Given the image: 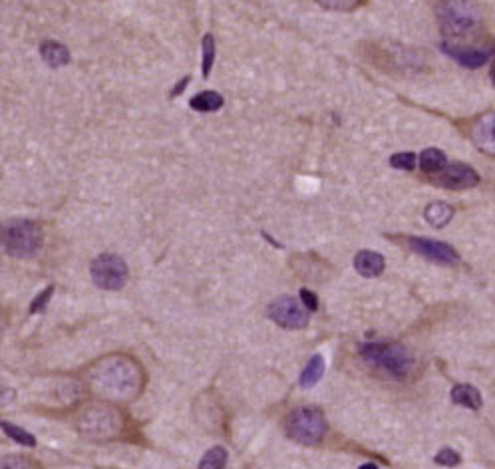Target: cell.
<instances>
[{
	"instance_id": "6da1fadb",
	"label": "cell",
	"mask_w": 495,
	"mask_h": 469,
	"mask_svg": "<svg viewBox=\"0 0 495 469\" xmlns=\"http://www.w3.org/2000/svg\"><path fill=\"white\" fill-rule=\"evenodd\" d=\"M438 18L449 38L473 36L482 28V10L473 0H442Z\"/></svg>"
},
{
	"instance_id": "7a4b0ae2",
	"label": "cell",
	"mask_w": 495,
	"mask_h": 469,
	"mask_svg": "<svg viewBox=\"0 0 495 469\" xmlns=\"http://www.w3.org/2000/svg\"><path fill=\"white\" fill-rule=\"evenodd\" d=\"M92 382L98 390H104L106 396H120L125 398L137 390L139 372L130 360H106L96 368Z\"/></svg>"
},
{
	"instance_id": "3957f363",
	"label": "cell",
	"mask_w": 495,
	"mask_h": 469,
	"mask_svg": "<svg viewBox=\"0 0 495 469\" xmlns=\"http://www.w3.org/2000/svg\"><path fill=\"white\" fill-rule=\"evenodd\" d=\"M2 247L16 259H30L42 247V229L30 219H13L2 227Z\"/></svg>"
},
{
	"instance_id": "277c9868",
	"label": "cell",
	"mask_w": 495,
	"mask_h": 469,
	"mask_svg": "<svg viewBox=\"0 0 495 469\" xmlns=\"http://www.w3.org/2000/svg\"><path fill=\"white\" fill-rule=\"evenodd\" d=\"M360 354L368 364L382 368L394 378H404L414 368V356L402 344H364Z\"/></svg>"
},
{
	"instance_id": "5b68a950",
	"label": "cell",
	"mask_w": 495,
	"mask_h": 469,
	"mask_svg": "<svg viewBox=\"0 0 495 469\" xmlns=\"http://www.w3.org/2000/svg\"><path fill=\"white\" fill-rule=\"evenodd\" d=\"M286 435L295 440L297 444L314 445L324 440L326 435V420L319 410L314 407H297L288 414L285 421Z\"/></svg>"
},
{
	"instance_id": "8992f818",
	"label": "cell",
	"mask_w": 495,
	"mask_h": 469,
	"mask_svg": "<svg viewBox=\"0 0 495 469\" xmlns=\"http://www.w3.org/2000/svg\"><path fill=\"white\" fill-rule=\"evenodd\" d=\"M92 281L96 283V286L104 288V290H120L124 288L127 283V265L122 257L113 255V253H104L94 259L92 267Z\"/></svg>"
},
{
	"instance_id": "52a82bcc",
	"label": "cell",
	"mask_w": 495,
	"mask_h": 469,
	"mask_svg": "<svg viewBox=\"0 0 495 469\" xmlns=\"http://www.w3.org/2000/svg\"><path fill=\"white\" fill-rule=\"evenodd\" d=\"M309 312L297 298L281 297L269 307V318L286 330H300L309 324Z\"/></svg>"
},
{
	"instance_id": "ba28073f",
	"label": "cell",
	"mask_w": 495,
	"mask_h": 469,
	"mask_svg": "<svg viewBox=\"0 0 495 469\" xmlns=\"http://www.w3.org/2000/svg\"><path fill=\"white\" fill-rule=\"evenodd\" d=\"M410 248L414 253H418L428 260H433L438 265H456L459 260V255L456 248L442 241H433V239H424V237H412L408 239Z\"/></svg>"
},
{
	"instance_id": "9c48e42d",
	"label": "cell",
	"mask_w": 495,
	"mask_h": 469,
	"mask_svg": "<svg viewBox=\"0 0 495 469\" xmlns=\"http://www.w3.org/2000/svg\"><path fill=\"white\" fill-rule=\"evenodd\" d=\"M433 181L446 189H470L480 183V175L466 163H449L446 169L433 175Z\"/></svg>"
},
{
	"instance_id": "30bf717a",
	"label": "cell",
	"mask_w": 495,
	"mask_h": 469,
	"mask_svg": "<svg viewBox=\"0 0 495 469\" xmlns=\"http://www.w3.org/2000/svg\"><path fill=\"white\" fill-rule=\"evenodd\" d=\"M471 141L480 151L495 158V113H485L471 125Z\"/></svg>"
},
{
	"instance_id": "8fae6325",
	"label": "cell",
	"mask_w": 495,
	"mask_h": 469,
	"mask_svg": "<svg viewBox=\"0 0 495 469\" xmlns=\"http://www.w3.org/2000/svg\"><path fill=\"white\" fill-rule=\"evenodd\" d=\"M444 48V52H446L449 58H454L456 62H459L461 66H466V68H480V66H483V64L489 60V56L494 54V50L491 48H473V46H468V48H463V46H458V44H452V46H447V44H444L442 46Z\"/></svg>"
},
{
	"instance_id": "7c38bea8",
	"label": "cell",
	"mask_w": 495,
	"mask_h": 469,
	"mask_svg": "<svg viewBox=\"0 0 495 469\" xmlns=\"http://www.w3.org/2000/svg\"><path fill=\"white\" fill-rule=\"evenodd\" d=\"M386 267V260L380 253H374V251H360L358 255L354 257V269L366 276V279H372V276H378L380 272L384 271Z\"/></svg>"
},
{
	"instance_id": "4fadbf2b",
	"label": "cell",
	"mask_w": 495,
	"mask_h": 469,
	"mask_svg": "<svg viewBox=\"0 0 495 469\" xmlns=\"http://www.w3.org/2000/svg\"><path fill=\"white\" fill-rule=\"evenodd\" d=\"M452 402L458 404V406L468 407V410H473V412L483 406L480 390L470 386V384H458V386H454V390H452Z\"/></svg>"
},
{
	"instance_id": "5bb4252c",
	"label": "cell",
	"mask_w": 495,
	"mask_h": 469,
	"mask_svg": "<svg viewBox=\"0 0 495 469\" xmlns=\"http://www.w3.org/2000/svg\"><path fill=\"white\" fill-rule=\"evenodd\" d=\"M40 56L42 60L52 66V68H60L70 62V52L60 42H42L40 44Z\"/></svg>"
},
{
	"instance_id": "9a60e30c",
	"label": "cell",
	"mask_w": 495,
	"mask_h": 469,
	"mask_svg": "<svg viewBox=\"0 0 495 469\" xmlns=\"http://www.w3.org/2000/svg\"><path fill=\"white\" fill-rule=\"evenodd\" d=\"M424 217H426V221L430 223L432 227L442 229V227H446L447 223L452 221L454 209H452L447 203H444V201H433V203H430V205L424 209Z\"/></svg>"
},
{
	"instance_id": "2e32d148",
	"label": "cell",
	"mask_w": 495,
	"mask_h": 469,
	"mask_svg": "<svg viewBox=\"0 0 495 469\" xmlns=\"http://www.w3.org/2000/svg\"><path fill=\"white\" fill-rule=\"evenodd\" d=\"M420 167L424 173H440L447 167V158L442 149H424L420 153Z\"/></svg>"
},
{
	"instance_id": "e0dca14e",
	"label": "cell",
	"mask_w": 495,
	"mask_h": 469,
	"mask_svg": "<svg viewBox=\"0 0 495 469\" xmlns=\"http://www.w3.org/2000/svg\"><path fill=\"white\" fill-rule=\"evenodd\" d=\"M322 374H324V358H322L321 354H314L307 362V368L300 374V386L302 388H312L314 384H319Z\"/></svg>"
},
{
	"instance_id": "ac0fdd59",
	"label": "cell",
	"mask_w": 495,
	"mask_h": 469,
	"mask_svg": "<svg viewBox=\"0 0 495 469\" xmlns=\"http://www.w3.org/2000/svg\"><path fill=\"white\" fill-rule=\"evenodd\" d=\"M191 108L195 111H217L223 108V96L217 92L205 90L197 94L195 98H191Z\"/></svg>"
},
{
	"instance_id": "d6986e66",
	"label": "cell",
	"mask_w": 495,
	"mask_h": 469,
	"mask_svg": "<svg viewBox=\"0 0 495 469\" xmlns=\"http://www.w3.org/2000/svg\"><path fill=\"white\" fill-rule=\"evenodd\" d=\"M227 463V451L223 447H211L205 456L201 457L199 469H223Z\"/></svg>"
},
{
	"instance_id": "ffe728a7",
	"label": "cell",
	"mask_w": 495,
	"mask_h": 469,
	"mask_svg": "<svg viewBox=\"0 0 495 469\" xmlns=\"http://www.w3.org/2000/svg\"><path fill=\"white\" fill-rule=\"evenodd\" d=\"M0 426H2V432L6 433L8 438H13L14 442H18V444L22 445H28V447H34V445H36V438H34L32 433L26 432V430H22V428L14 426V424H11V421H2Z\"/></svg>"
},
{
	"instance_id": "44dd1931",
	"label": "cell",
	"mask_w": 495,
	"mask_h": 469,
	"mask_svg": "<svg viewBox=\"0 0 495 469\" xmlns=\"http://www.w3.org/2000/svg\"><path fill=\"white\" fill-rule=\"evenodd\" d=\"M322 8L326 10H336V13H352L356 10L362 0H316Z\"/></svg>"
},
{
	"instance_id": "7402d4cb",
	"label": "cell",
	"mask_w": 495,
	"mask_h": 469,
	"mask_svg": "<svg viewBox=\"0 0 495 469\" xmlns=\"http://www.w3.org/2000/svg\"><path fill=\"white\" fill-rule=\"evenodd\" d=\"M213 60H215V38L211 34H205L203 38V78H209Z\"/></svg>"
},
{
	"instance_id": "603a6c76",
	"label": "cell",
	"mask_w": 495,
	"mask_h": 469,
	"mask_svg": "<svg viewBox=\"0 0 495 469\" xmlns=\"http://www.w3.org/2000/svg\"><path fill=\"white\" fill-rule=\"evenodd\" d=\"M390 165L396 167V169H404V172H412L416 167V153L412 151H404V153H396L392 155Z\"/></svg>"
},
{
	"instance_id": "cb8c5ba5",
	"label": "cell",
	"mask_w": 495,
	"mask_h": 469,
	"mask_svg": "<svg viewBox=\"0 0 495 469\" xmlns=\"http://www.w3.org/2000/svg\"><path fill=\"white\" fill-rule=\"evenodd\" d=\"M435 463L444 465V468H456L461 463V457H459L458 451L449 449V447H444L435 454Z\"/></svg>"
},
{
	"instance_id": "d4e9b609",
	"label": "cell",
	"mask_w": 495,
	"mask_h": 469,
	"mask_svg": "<svg viewBox=\"0 0 495 469\" xmlns=\"http://www.w3.org/2000/svg\"><path fill=\"white\" fill-rule=\"evenodd\" d=\"M52 295H54V286H46V288L32 300V304H30V314H36V312H42V310L46 309V304L50 302Z\"/></svg>"
},
{
	"instance_id": "484cf974",
	"label": "cell",
	"mask_w": 495,
	"mask_h": 469,
	"mask_svg": "<svg viewBox=\"0 0 495 469\" xmlns=\"http://www.w3.org/2000/svg\"><path fill=\"white\" fill-rule=\"evenodd\" d=\"M2 469H34V465L26 457H6L2 461Z\"/></svg>"
},
{
	"instance_id": "4316f807",
	"label": "cell",
	"mask_w": 495,
	"mask_h": 469,
	"mask_svg": "<svg viewBox=\"0 0 495 469\" xmlns=\"http://www.w3.org/2000/svg\"><path fill=\"white\" fill-rule=\"evenodd\" d=\"M300 298H302V304H305V307H307L310 312L319 310V298H316V295H314L312 290L300 288Z\"/></svg>"
},
{
	"instance_id": "83f0119b",
	"label": "cell",
	"mask_w": 495,
	"mask_h": 469,
	"mask_svg": "<svg viewBox=\"0 0 495 469\" xmlns=\"http://www.w3.org/2000/svg\"><path fill=\"white\" fill-rule=\"evenodd\" d=\"M187 82H189V78L186 76V78H183V82H181V84H177V86L174 88V92H172V98H175L177 94H181V90L187 86Z\"/></svg>"
},
{
	"instance_id": "f1b7e54d",
	"label": "cell",
	"mask_w": 495,
	"mask_h": 469,
	"mask_svg": "<svg viewBox=\"0 0 495 469\" xmlns=\"http://www.w3.org/2000/svg\"><path fill=\"white\" fill-rule=\"evenodd\" d=\"M358 469H378V465H376V463H364V465H360Z\"/></svg>"
},
{
	"instance_id": "f546056e",
	"label": "cell",
	"mask_w": 495,
	"mask_h": 469,
	"mask_svg": "<svg viewBox=\"0 0 495 469\" xmlns=\"http://www.w3.org/2000/svg\"><path fill=\"white\" fill-rule=\"evenodd\" d=\"M491 82H494V86H495V60H494V64H491Z\"/></svg>"
}]
</instances>
